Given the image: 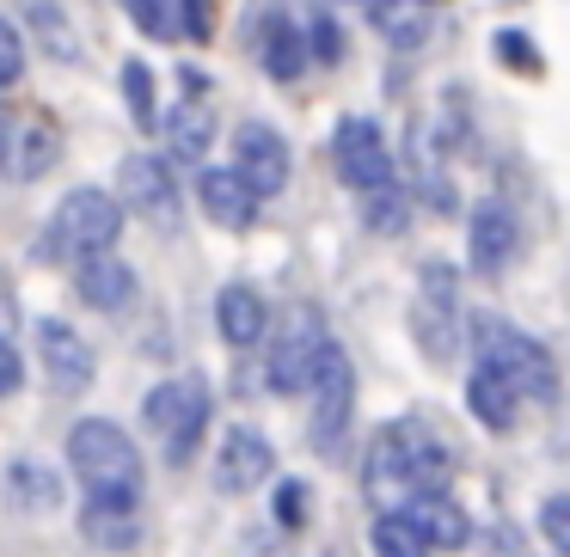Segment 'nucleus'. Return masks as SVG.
Masks as SVG:
<instances>
[{
    "label": "nucleus",
    "instance_id": "1",
    "mask_svg": "<svg viewBox=\"0 0 570 557\" xmlns=\"http://www.w3.org/2000/svg\"><path fill=\"white\" fill-rule=\"evenodd\" d=\"M448 471H454L448 441L430 429V422L405 417V422H386V429L368 441L362 484H368L374 496H411V490H442Z\"/></svg>",
    "mask_w": 570,
    "mask_h": 557
},
{
    "label": "nucleus",
    "instance_id": "2",
    "mask_svg": "<svg viewBox=\"0 0 570 557\" xmlns=\"http://www.w3.org/2000/svg\"><path fill=\"white\" fill-rule=\"evenodd\" d=\"M117 233H124V202L92 190V185H80V190H68L62 209L50 215V227H43V239H38V258L43 263H80V258H92V251H111Z\"/></svg>",
    "mask_w": 570,
    "mask_h": 557
},
{
    "label": "nucleus",
    "instance_id": "3",
    "mask_svg": "<svg viewBox=\"0 0 570 557\" xmlns=\"http://www.w3.org/2000/svg\"><path fill=\"white\" fill-rule=\"evenodd\" d=\"M68 466L87 484V496H117V503H136L141 490V454L117 422L87 417L68 429Z\"/></svg>",
    "mask_w": 570,
    "mask_h": 557
},
{
    "label": "nucleus",
    "instance_id": "4",
    "mask_svg": "<svg viewBox=\"0 0 570 557\" xmlns=\"http://www.w3.org/2000/svg\"><path fill=\"white\" fill-rule=\"evenodd\" d=\"M472 349H479L484 368H497L521 398H540V405H552V398H558L552 356H546V344H533V337L521 331V325L479 312V319H472Z\"/></svg>",
    "mask_w": 570,
    "mask_h": 557
},
{
    "label": "nucleus",
    "instance_id": "5",
    "mask_svg": "<svg viewBox=\"0 0 570 557\" xmlns=\"http://www.w3.org/2000/svg\"><path fill=\"white\" fill-rule=\"evenodd\" d=\"M141 417H148V429L166 441V459H173V466H185V459L197 454V435L209 429V386H203L197 374L154 386L148 405H141Z\"/></svg>",
    "mask_w": 570,
    "mask_h": 557
},
{
    "label": "nucleus",
    "instance_id": "6",
    "mask_svg": "<svg viewBox=\"0 0 570 557\" xmlns=\"http://www.w3.org/2000/svg\"><path fill=\"white\" fill-rule=\"evenodd\" d=\"M325 344H332V331H325L320 307H295L283 319V331L271 337V356H264V374H271V392L295 398L313 386V368H320Z\"/></svg>",
    "mask_w": 570,
    "mask_h": 557
},
{
    "label": "nucleus",
    "instance_id": "7",
    "mask_svg": "<svg viewBox=\"0 0 570 557\" xmlns=\"http://www.w3.org/2000/svg\"><path fill=\"white\" fill-rule=\"evenodd\" d=\"M313 447L325 459H337V441H344V422H350V405H356V368L337 344H325L320 368H313Z\"/></svg>",
    "mask_w": 570,
    "mask_h": 557
},
{
    "label": "nucleus",
    "instance_id": "8",
    "mask_svg": "<svg viewBox=\"0 0 570 557\" xmlns=\"http://www.w3.org/2000/svg\"><path fill=\"white\" fill-rule=\"evenodd\" d=\"M117 202L136 209L141 221L160 227V233H178V221H185V202H178V185H173V160H154V153L124 160V172H117Z\"/></svg>",
    "mask_w": 570,
    "mask_h": 557
},
{
    "label": "nucleus",
    "instance_id": "9",
    "mask_svg": "<svg viewBox=\"0 0 570 557\" xmlns=\"http://www.w3.org/2000/svg\"><path fill=\"white\" fill-rule=\"evenodd\" d=\"M332 166L350 190H374L393 178V148H386L381 123L374 117H344L332 136Z\"/></svg>",
    "mask_w": 570,
    "mask_h": 557
},
{
    "label": "nucleus",
    "instance_id": "10",
    "mask_svg": "<svg viewBox=\"0 0 570 557\" xmlns=\"http://www.w3.org/2000/svg\"><path fill=\"white\" fill-rule=\"evenodd\" d=\"M411 325H417L423 349H430L435 361L454 356V344H460V331H454V325H460V276L448 270V263H430V270H423Z\"/></svg>",
    "mask_w": 570,
    "mask_h": 557
},
{
    "label": "nucleus",
    "instance_id": "11",
    "mask_svg": "<svg viewBox=\"0 0 570 557\" xmlns=\"http://www.w3.org/2000/svg\"><path fill=\"white\" fill-rule=\"evenodd\" d=\"M38 356H43V380H50V392L80 398L92 386V344L68 319H43L38 325Z\"/></svg>",
    "mask_w": 570,
    "mask_h": 557
},
{
    "label": "nucleus",
    "instance_id": "12",
    "mask_svg": "<svg viewBox=\"0 0 570 557\" xmlns=\"http://www.w3.org/2000/svg\"><path fill=\"white\" fill-rule=\"evenodd\" d=\"M234 172L246 178L252 197H276L288 185V141L271 123H239L234 129Z\"/></svg>",
    "mask_w": 570,
    "mask_h": 557
},
{
    "label": "nucleus",
    "instance_id": "13",
    "mask_svg": "<svg viewBox=\"0 0 570 557\" xmlns=\"http://www.w3.org/2000/svg\"><path fill=\"white\" fill-rule=\"evenodd\" d=\"M472 270L479 276H503L509 263H515V251H521V221H515V209L509 202H497V197H484L479 209H472Z\"/></svg>",
    "mask_w": 570,
    "mask_h": 557
},
{
    "label": "nucleus",
    "instance_id": "14",
    "mask_svg": "<svg viewBox=\"0 0 570 557\" xmlns=\"http://www.w3.org/2000/svg\"><path fill=\"white\" fill-rule=\"evenodd\" d=\"M276 471V454H271V441H264L258 429H227V441H222V454H215V490H227V496H246V490H258L264 478Z\"/></svg>",
    "mask_w": 570,
    "mask_h": 557
},
{
    "label": "nucleus",
    "instance_id": "15",
    "mask_svg": "<svg viewBox=\"0 0 570 557\" xmlns=\"http://www.w3.org/2000/svg\"><path fill=\"white\" fill-rule=\"evenodd\" d=\"M197 202H203V215H209L215 227H227V233H246V227L258 221V197L246 190V178H239L234 166H203L197 172Z\"/></svg>",
    "mask_w": 570,
    "mask_h": 557
},
{
    "label": "nucleus",
    "instance_id": "16",
    "mask_svg": "<svg viewBox=\"0 0 570 557\" xmlns=\"http://www.w3.org/2000/svg\"><path fill=\"white\" fill-rule=\"evenodd\" d=\"M75 295L99 312H129L136 307V270L117 251H92V258L75 263Z\"/></svg>",
    "mask_w": 570,
    "mask_h": 557
},
{
    "label": "nucleus",
    "instance_id": "17",
    "mask_svg": "<svg viewBox=\"0 0 570 557\" xmlns=\"http://www.w3.org/2000/svg\"><path fill=\"white\" fill-rule=\"evenodd\" d=\"M399 515H405L411 527H417L423 539H430V551H435V545H442V551H460V545L472 539V520H466V508H460L448 490H411Z\"/></svg>",
    "mask_w": 570,
    "mask_h": 557
},
{
    "label": "nucleus",
    "instance_id": "18",
    "mask_svg": "<svg viewBox=\"0 0 570 557\" xmlns=\"http://www.w3.org/2000/svg\"><path fill=\"white\" fill-rule=\"evenodd\" d=\"M215 325H222V344L252 349V344H264V331H271V307H264L258 288L234 282V288H222V300H215Z\"/></svg>",
    "mask_w": 570,
    "mask_h": 557
},
{
    "label": "nucleus",
    "instance_id": "19",
    "mask_svg": "<svg viewBox=\"0 0 570 557\" xmlns=\"http://www.w3.org/2000/svg\"><path fill=\"white\" fill-rule=\"evenodd\" d=\"M209 148H215V111L203 99H185L166 117V160L197 166V160H209Z\"/></svg>",
    "mask_w": 570,
    "mask_h": 557
},
{
    "label": "nucleus",
    "instance_id": "20",
    "mask_svg": "<svg viewBox=\"0 0 570 557\" xmlns=\"http://www.w3.org/2000/svg\"><path fill=\"white\" fill-rule=\"evenodd\" d=\"M129 13H136V26L148 31L154 43H178L190 38V31H209V19H203V0H129Z\"/></svg>",
    "mask_w": 570,
    "mask_h": 557
},
{
    "label": "nucleus",
    "instance_id": "21",
    "mask_svg": "<svg viewBox=\"0 0 570 557\" xmlns=\"http://www.w3.org/2000/svg\"><path fill=\"white\" fill-rule=\"evenodd\" d=\"M466 405H472V417H479L484 429H497V435L515 429V417H521V392L497 368H484V361L472 368V380H466Z\"/></svg>",
    "mask_w": 570,
    "mask_h": 557
},
{
    "label": "nucleus",
    "instance_id": "22",
    "mask_svg": "<svg viewBox=\"0 0 570 557\" xmlns=\"http://www.w3.org/2000/svg\"><path fill=\"white\" fill-rule=\"evenodd\" d=\"M80 533L105 551H129L136 545V503H117V496H87L80 508Z\"/></svg>",
    "mask_w": 570,
    "mask_h": 557
},
{
    "label": "nucleus",
    "instance_id": "23",
    "mask_svg": "<svg viewBox=\"0 0 570 557\" xmlns=\"http://www.w3.org/2000/svg\"><path fill=\"white\" fill-rule=\"evenodd\" d=\"M264 68H271L276 87H295L301 68H307V38L288 13H271L264 19Z\"/></svg>",
    "mask_w": 570,
    "mask_h": 557
},
{
    "label": "nucleus",
    "instance_id": "24",
    "mask_svg": "<svg viewBox=\"0 0 570 557\" xmlns=\"http://www.w3.org/2000/svg\"><path fill=\"white\" fill-rule=\"evenodd\" d=\"M411 209H417V197H411L399 178L362 190V227H368V233H381V239H399V233H405V227H411Z\"/></svg>",
    "mask_w": 570,
    "mask_h": 557
},
{
    "label": "nucleus",
    "instance_id": "25",
    "mask_svg": "<svg viewBox=\"0 0 570 557\" xmlns=\"http://www.w3.org/2000/svg\"><path fill=\"white\" fill-rule=\"evenodd\" d=\"M374 7V31L399 50H417L430 38V13H423V0H368Z\"/></svg>",
    "mask_w": 570,
    "mask_h": 557
},
{
    "label": "nucleus",
    "instance_id": "26",
    "mask_svg": "<svg viewBox=\"0 0 570 557\" xmlns=\"http://www.w3.org/2000/svg\"><path fill=\"white\" fill-rule=\"evenodd\" d=\"M26 26H31V38H38L56 62H75V56H80V38H75V26H68V13L56 7V0H26Z\"/></svg>",
    "mask_w": 570,
    "mask_h": 557
},
{
    "label": "nucleus",
    "instance_id": "27",
    "mask_svg": "<svg viewBox=\"0 0 570 557\" xmlns=\"http://www.w3.org/2000/svg\"><path fill=\"white\" fill-rule=\"evenodd\" d=\"M374 557H430V539L405 515H381L374 520Z\"/></svg>",
    "mask_w": 570,
    "mask_h": 557
},
{
    "label": "nucleus",
    "instance_id": "28",
    "mask_svg": "<svg viewBox=\"0 0 570 557\" xmlns=\"http://www.w3.org/2000/svg\"><path fill=\"white\" fill-rule=\"evenodd\" d=\"M124 99H129V117H136V129H154V123H160V105H154V74H148V62H129V68H124Z\"/></svg>",
    "mask_w": 570,
    "mask_h": 557
},
{
    "label": "nucleus",
    "instance_id": "29",
    "mask_svg": "<svg viewBox=\"0 0 570 557\" xmlns=\"http://www.w3.org/2000/svg\"><path fill=\"white\" fill-rule=\"evenodd\" d=\"M13 484H19V503L26 508H56V490H62V484H56V471H43V466H13Z\"/></svg>",
    "mask_w": 570,
    "mask_h": 557
},
{
    "label": "nucleus",
    "instance_id": "30",
    "mask_svg": "<svg viewBox=\"0 0 570 557\" xmlns=\"http://www.w3.org/2000/svg\"><path fill=\"white\" fill-rule=\"evenodd\" d=\"M19 74H26V38L13 19H0V92L19 87Z\"/></svg>",
    "mask_w": 570,
    "mask_h": 557
},
{
    "label": "nucleus",
    "instance_id": "31",
    "mask_svg": "<svg viewBox=\"0 0 570 557\" xmlns=\"http://www.w3.org/2000/svg\"><path fill=\"white\" fill-rule=\"evenodd\" d=\"M540 533H546V545H552L558 557H570V496H546Z\"/></svg>",
    "mask_w": 570,
    "mask_h": 557
},
{
    "label": "nucleus",
    "instance_id": "32",
    "mask_svg": "<svg viewBox=\"0 0 570 557\" xmlns=\"http://www.w3.org/2000/svg\"><path fill=\"white\" fill-rule=\"evenodd\" d=\"M307 31H313V62H344V38H337V19L332 13H313Z\"/></svg>",
    "mask_w": 570,
    "mask_h": 557
},
{
    "label": "nucleus",
    "instance_id": "33",
    "mask_svg": "<svg viewBox=\"0 0 570 557\" xmlns=\"http://www.w3.org/2000/svg\"><path fill=\"white\" fill-rule=\"evenodd\" d=\"M276 520H283V527H307V484L301 478H288L283 490H276Z\"/></svg>",
    "mask_w": 570,
    "mask_h": 557
},
{
    "label": "nucleus",
    "instance_id": "34",
    "mask_svg": "<svg viewBox=\"0 0 570 557\" xmlns=\"http://www.w3.org/2000/svg\"><path fill=\"white\" fill-rule=\"evenodd\" d=\"M497 50L509 56V68H515V74H540V56H533V43L521 38V31H503V38H497Z\"/></svg>",
    "mask_w": 570,
    "mask_h": 557
},
{
    "label": "nucleus",
    "instance_id": "35",
    "mask_svg": "<svg viewBox=\"0 0 570 557\" xmlns=\"http://www.w3.org/2000/svg\"><path fill=\"white\" fill-rule=\"evenodd\" d=\"M19 380H26V361H19L13 337H0V398H13Z\"/></svg>",
    "mask_w": 570,
    "mask_h": 557
},
{
    "label": "nucleus",
    "instance_id": "36",
    "mask_svg": "<svg viewBox=\"0 0 570 557\" xmlns=\"http://www.w3.org/2000/svg\"><path fill=\"white\" fill-rule=\"evenodd\" d=\"M13 325H19V300H13V282L0 276V337H13Z\"/></svg>",
    "mask_w": 570,
    "mask_h": 557
},
{
    "label": "nucleus",
    "instance_id": "37",
    "mask_svg": "<svg viewBox=\"0 0 570 557\" xmlns=\"http://www.w3.org/2000/svg\"><path fill=\"white\" fill-rule=\"evenodd\" d=\"M491 557H521V545H515V533H509V527L491 533Z\"/></svg>",
    "mask_w": 570,
    "mask_h": 557
}]
</instances>
